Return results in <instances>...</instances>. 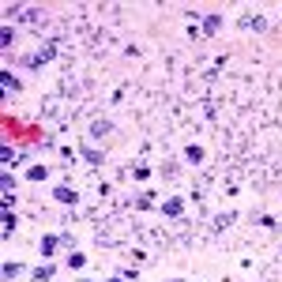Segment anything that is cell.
Returning a JSON list of instances; mask_svg holds the SVG:
<instances>
[{
  "instance_id": "obj_9",
  "label": "cell",
  "mask_w": 282,
  "mask_h": 282,
  "mask_svg": "<svg viewBox=\"0 0 282 282\" xmlns=\"http://www.w3.org/2000/svg\"><path fill=\"white\" fill-rule=\"evenodd\" d=\"M68 267H72V271L87 267V256H83V252H68Z\"/></svg>"
},
{
  "instance_id": "obj_15",
  "label": "cell",
  "mask_w": 282,
  "mask_h": 282,
  "mask_svg": "<svg viewBox=\"0 0 282 282\" xmlns=\"http://www.w3.org/2000/svg\"><path fill=\"white\" fill-rule=\"evenodd\" d=\"M120 279H124V282H139V271H136V267H124V271H120Z\"/></svg>"
},
{
  "instance_id": "obj_8",
  "label": "cell",
  "mask_w": 282,
  "mask_h": 282,
  "mask_svg": "<svg viewBox=\"0 0 282 282\" xmlns=\"http://www.w3.org/2000/svg\"><path fill=\"white\" fill-rule=\"evenodd\" d=\"M0 87H4V91H11V94H15V91H19V79L11 76V72H4V76H0Z\"/></svg>"
},
{
  "instance_id": "obj_13",
  "label": "cell",
  "mask_w": 282,
  "mask_h": 282,
  "mask_svg": "<svg viewBox=\"0 0 282 282\" xmlns=\"http://www.w3.org/2000/svg\"><path fill=\"white\" fill-rule=\"evenodd\" d=\"M19 271H23V267H19V264H4V282L19 279Z\"/></svg>"
},
{
  "instance_id": "obj_1",
  "label": "cell",
  "mask_w": 282,
  "mask_h": 282,
  "mask_svg": "<svg viewBox=\"0 0 282 282\" xmlns=\"http://www.w3.org/2000/svg\"><path fill=\"white\" fill-rule=\"evenodd\" d=\"M113 132V120H105V117H94L91 120V128H87V139H105Z\"/></svg>"
},
{
  "instance_id": "obj_4",
  "label": "cell",
  "mask_w": 282,
  "mask_h": 282,
  "mask_svg": "<svg viewBox=\"0 0 282 282\" xmlns=\"http://www.w3.org/2000/svg\"><path fill=\"white\" fill-rule=\"evenodd\" d=\"M218 30H222V15H214V11L203 15V38H214Z\"/></svg>"
},
{
  "instance_id": "obj_14",
  "label": "cell",
  "mask_w": 282,
  "mask_h": 282,
  "mask_svg": "<svg viewBox=\"0 0 282 282\" xmlns=\"http://www.w3.org/2000/svg\"><path fill=\"white\" fill-rule=\"evenodd\" d=\"M11 230H15V214H11V211H4V237H8Z\"/></svg>"
},
{
  "instance_id": "obj_5",
  "label": "cell",
  "mask_w": 282,
  "mask_h": 282,
  "mask_svg": "<svg viewBox=\"0 0 282 282\" xmlns=\"http://www.w3.org/2000/svg\"><path fill=\"white\" fill-rule=\"evenodd\" d=\"M264 15H241V30H264Z\"/></svg>"
},
{
  "instance_id": "obj_16",
  "label": "cell",
  "mask_w": 282,
  "mask_h": 282,
  "mask_svg": "<svg viewBox=\"0 0 282 282\" xmlns=\"http://www.w3.org/2000/svg\"><path fill=\"white\" fill-rule=\"evenodd\" d=\"M105 282H124V279H120V275H113V279H105Z\"/></svg>"
},
{
  "instance_id": "obj_7",
  "label": "cell",
  "mask_w": 282,
  "mask_h": 282,
  "mask_svg": "<svg viewBox=\"0 0 282 282\" xmlns=\"http://www.w3.org/2000/svg\"><path fill=\"white\" fill-rule=\"evenodd\" d=\"M0 158H4V166L11 170V166H19V158H23V154H19V151H11V147H4V151H0Z\"/></svg>"
},
{
  "instance_id": "obj_11",
  "label": "cell",
  "mask_w": 282,
  "mask_h": 282,
  "mask_svg": "<svg viewBox=\"0 0 282 282\" xmlns=\"http://www.w3.org/2000/svg\"><path fill=\"white\" fill-rule=\"evenodd\" d=\"M34 282H53V267H49V264L38 267V271H34Z\"/></svg>"
},
{
  "instance_id": "obj_17",
  "label": "cell",
  "mask_w": 282,
  "mask_h": 282,
  "mask_svg": "<svg viewBox=\"0 0 282 282\" xmlns=\"http://www.w3.org/2000/svg\"><path fill=\"white\" fill-rule=\"evenodd\" d=\"M79 282H94V279H79Z\"/></svg>"
},
{
  "instance_id": "obj_12",
  "label": "cell",
  "mask_w": 282,
  "mask_h": 282,
  "mask_svg": "<svg viewBox=\"0 0 282 282\" xmlns=\"http://www.w3.org/2000/svg\"><path fill=\"white\" fill-rule=\"evenodd\" d=\"M0 45H4V49H11V45H15V30H11V26H4V34H0Z\"/></svg>"
},
{
  "instance_id": "obj_6",
  "label": "cell",
  "mask_w": 282,
  "mask_h": 282,
  "mask_svg": "<svg viewBox=\"0 0 282 282\" xmlns=\"http://www.w3.org/2000/svg\"><path fill=\"white\" fill-rule=\"evenodd\" d=\"M57 245H60V237L45 233V237H42V245H38V248H42V256H53V248H57Z\"/></svg>"
},
{
  "instance_id": "obj_2",
  "label": "cell",
  "mask_w": 282,
  "mask_h": 282,
  "mask_svg": "<svg viewBox=\"0 0 282 282\" xmlns=\"http://www.w3.org/2000/svg\"><path fill=\"white\" fill-rule=\"evenodd\" d=\"M79 158H83L87 166H102V162H105V151H98V147L83 143V147H79Z\"/></svg>"
},
{
  "instance_id": "obj_10",
  "label": "cell",
  "mask_w": 282,
  "mask_h": 282,
  "mask_svg": "<svg viewBox=\"0 0 282 282\" xmlns=\"http://www.w3.org/2000/svg\"><path fill=\"white\" fill-rule=\"evenodd\" d=\"M26 177H30V181H45V177H49V170H45V166H30Z\"/></svg>"
},
{
  "instance_id": "obj_3",
  "label": "cell",
  "mask_w": 282,
  "mask_h": 282,
  "mask_svg": "<svg viewBox=\"0 0 282 282\" xmlns=\"http://www.w3.org/2000/svg\"><path fill=\"white\" fill-rule=\"evenodd\" d=\"M53 196H57V203H79V192H76V188L68 185V181L53 188Z\"/></svg>"
}]
</instances>
